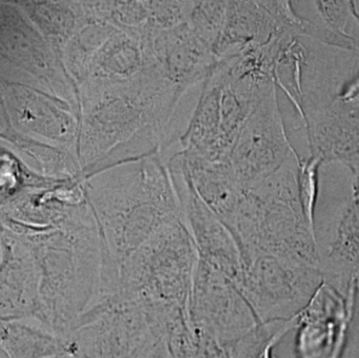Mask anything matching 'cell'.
Listing matches in <instances>:
<instances>
[{"label": "cell", "mask_w": 359, "mask_h": 358, "mask_svg": "<svg viewBox=\"0 0 359 358\" xmlns=\"http://www.w3.org/2000/svg\"><path fill=\"white\" fill-rule=\"evenodd\" d=\"M144 39L162 75L182 92L204 83L217 64L212 46L188 21Z\"/></svg>", "instance_id": "obj_6"}, {"label": "cell", "mask_w": 359, "mask_h": 358, "mask_svg": "<svg viewBox=\"0 0 359 358\" xmlns=\"http://www.w3.org/2000/svg\"><path fill=\"white\" fill-rule=\"evenodd\" d=\"M331 258L346 264L359 262V197H352L337 225Z\"/></svg>", "instance_id": "obj_12"}, {"label": "cell", "mask_w": 359, "mask_h": 358, "mask_svg": "<svg viewBox=\"0 0 359 358\" xmlns=\"http://www.w3.org/2000/svg\"><path fill=\"white\" fill-rule=\"evenodd\" d=\"M37 265L29 242L4 239L0 252V321L35 319Z\"/></svg>", "instance_id": "obj_8"}, {"label": "cell", "mask_w": 359, "mask_h": 358, "mask_svg": "<svg viewBox=\"0 0 359 358\" xmlns=\"http://www.w3.org/2000/svg\"><path fill=\"white\" fill-rule=\"evenodd\" d=\"M151 64L147 40L138 34L116 29L90 62L88 83L109 85L130 81Z\"/></svg>", "instance_id": "obj_10"}, {"label": "cell", "mask_w": 359, "mask_h": 358, "mask_svg": "<svg viewBox=\"0 0 359 358\" xmlns=\"http://www.w3.org/2000/svg\"><path fill=\"white\" fill-rule=\"evenodd\" d=\"M324 162L318 157H310L299 162V195L302 209L310 226L314 228V212L320 193V172Z\"/></svg>", "instance_id": "obj_14"}, {"label": "cell", "mask_w": 359, "mask_h": 358, "mask_svg": "<svg viewBox=\"0 0 359 358\" xmlns=\"http://www.w3.org/2000/svg\"><path fill=\"white\" fill-rule=\"evenodd\" d=\"M184 172L198 199L228 226L244 189L228 161H211L194 153H181Z\"/></svg>", "instance_id": "obj_9"}, {"label": "cell", "mask_w": 359, "mask_h": 358, "mask_svg": "<svg viewBox=\"0 0 359 358\" xmlns=\"http://www.w3.org/2000/svg\"><path fill=\"white\" fill-rule=\"evenodd\" d=\"M192 6H194V1L151 0L149 1L151 14H149L147 35L172 29L177 25L186 22L189 18Z\"/></svg>", "instance_id": "obj_15"}, {"label": "cell", "mask_w": 359, "mask_h": 358, "mask_svg": "<svg viewBox=\"0 0 359 358\" xmlns=\"http://www.w3.org/2000/svg\"><path fill=\"white\" fill-rule=\"evenodd\" d=\"M88 195L104 247L118 254L140 248L162 226L183 216L160 153L93 174Z\"/></svg>", "instance_id": "obj_2"}, {"label": "cell", "mask_w": 359, "mask_h": 358, "mask_svg": "<svg viewBox=\"0 0 359 358\" xmlns=\"http://www.w3.org/2000/svg\"><path fill=\"white\" fill-rule=\"evenodd\" d=\"M22 321H0V358H55L61 352L63 336Z\"/></svg>", "instance_id": "obj_11"}, {"label": "cell", "mask_w": 359, "mask_h": 358, "mask_svg": "<svg viewBox=\"0 0 359 358\" xmlns=\"http://www.w3.org/2000/svg\"><path fill=\"white\" fill-rule=\"evenodd\" d=\"M310 157L359 172V76L307 122Z\"/></svg>", "instance_id": "obj_5"}, {"label": "cell", "mask_w": 359, "mask_h": 358, "mask_svg": "<svg viewBox=\"0 0 359 358\" xmlns=\"http://www.w3.org/2000/svg\"><path fill=\"white\" fill-rule=\"evenodd\" d=\"M313 4L322 22L330 31L343 37H354L348 33L350 21L353 18L351 1H316Z\"/></svg>", "instance_id": "obj_16"}, {"label": "cell", "mask_w": 359, "mask_h": 358, "mask_svg": "<svg viewBox=\"0 0 359 358\" xmlns=\"http://www.w3.org/2000/svg\"><path fill=\"white\" fill-rule=\"evenodd\" d=\"M353 182H352V197H359V172L354 174Z\"/></svg>", "instance_id": "obj_17"}, {"label": "cell", "mask_w": 359, "mask_h": 358, "mask_svg": "<svg viewBox=\"0 0 359 358\" xmlns=\"http://www.w3.org/2000/svg\"><path fill=\"white\" fill-rule=\"evenodd\" d=\"M29 244L39 277L35 319L46 329L67 336L83 315L92 294L95 252L104 244L98 223L80 233Z\"/></svg>", "instance_id": "obj_3"}, {"label": "cell", "mask_w": 359, "mask_h": 358, "mask_svg": "<svg viewBox=\"0 0 359 358\" xmlns=\"http://www.w3.org/2000/svg\"><path fill=\"white\" fill-rule=\"evenodd\" d=\"M228 1H194L188 22L215 48L225 23Z\"/></svg>", "instance_id": "obj_13"}, {"label": "cell", "mask_w": 359, "mask_h": 358, "mask_svg": "<svg viewBox=\"0 0 359 358\" xmlns=\"http://www.w3.org/2000/svg\"><path fill=\"white\" fill-rule=\"evenodd\" d=\"M184 92L155 63L130 81L86 84L82 157L88 176L159 153Z\"/></svg>", "instance_id": "obj_1"}, {"label": "cell", "mask_w": 359, "mask_h": 358, "mask_svg": "<svg viewBox=\"0 0 359 358\" xmlns=\"http://www.w3.org/2000/svg\"><path fill=\"white\" fill-rule=\"evenodd\" d=\"M286 6L287 1H228L225 23L213 48L217 60L267 46L291 32L285 19Z\"/></svg>", "instance_id": "obj_7"}, {"label": "cell", "mask_w": 359, "mask_h": 358, "mask_svg": "<svg viewBox=\"0 0 359 358\" xmlns=\"http://www.w3.org/2000/svg\"><path fill=\"white\" fill-rule=\"evenodd\" d=\"M293 153L276 88L262 99L243 124L227 161L245 191L261 184Z\"/></svg>", "instance_id": "obj_4"}]
</instances>
